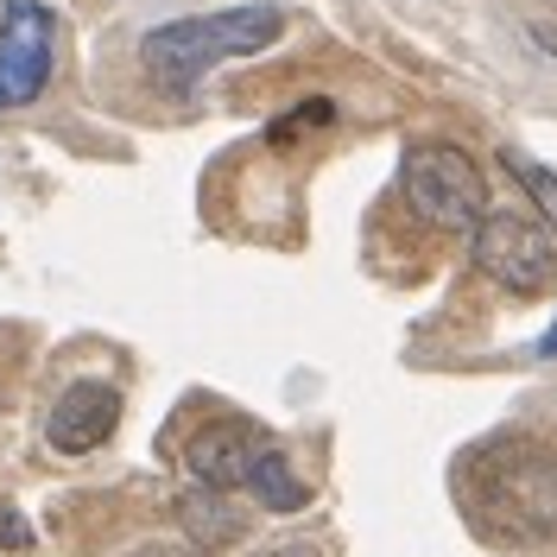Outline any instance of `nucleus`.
<instances>
[{
  "label": "nucleus",
  "instance_id": "obj_9",
  "mask_svg": "<svg viewBox=\"0 0 557 557\" xmlns=\"http://www.w3.org/2000/svg\"><path fill=\"white\" fill-rule=\"evenodd\" d=\"M242 487H253V500H260L267 513H298V507L311 500V487H305V475L292 469V456L273 450V444H260V450H253Z\"/></svg>",
  "mask_w": 557,
  "mask_h": 557
},
{
  "label": "nucleus",
  "instance_id": "obj_13",
  "mask_svg": "<svg viewBox=\"0 0 557 557\" xmlns=\"http://www.w3.org/2000/svg\"><path fill=\"white\" fill-rule=\"evenodd\" d=\"M525 33H532V45H539L545 58H557V26H525Z\"/></svg>",
  "mask_w": 557,
  "mask_h": 557
},
{
  "label": "nucleus",
  "instance_id": "obj_16",
  "mask_svg": "<svg viewBox=\"0 0 557 557\" xmlns=\"http://www.w3.org/2000/svg\"><path fill=\"white\" fill-rule=\"evenodd\" d=\"M273 557H317V552H305V545H278Z\"/></svg>",
  "mask_w": 557,
  "mask_h": 557
},
{
  "label": "nucleus",
  "instance_id": "obj_14",
  "mask_svg": "<svg viewBox=\"0 0 557 557\" xmlns=\"http://www.w3.org/2000/svg\"><path fill=\"white\" fill-rule=\"evenodd\" d=\"M134 557H197V552H177V545H139Z\"/></svg>",
  "mask_w": 557,
  "mask_h": 557
},
{
  "label": "nucleus",
  "instance_id": "obj_3",
  "mask_svg": "<svg viewBox=\"0 0 557 557\" xmlns=\"http://www.w3.org/2000/svg\"><path fill=\"white\" fill-rule=\"evenodd\" d=\"M399 190H406V203H412L431 228H444V235H469L487 215L482 165H475L462 146H444V139L406 146V159H399Z\"/></svg>",
  "mask_w": 557,
  "mask_h": 557
},
{
  "label": "nucleus",
  "instance_id": "obj_12",
  "mask_svg": "<svg viewBox=\"0 0 557 557\" xmlns=\"http://www.w3.org/2000/svg\"><path fill=\"white\" fill-rule=\"evenodd\" d=\"M0 545H7V552H26V545H33V525L20 520V513H0Z\"/></svg>",
  "mask_w": 557,
  "mask_h": 557
},
{
  "label": "nucleus",
  "instance_id": "obj_11",
  "mask_svg": "<svg viewBox=\"0 0 557 557\" xmlns=\"http://www.w3.org/2000/svg\"><path fill=\"white\" fill-rule=\"evenodd\" d=\"M330 121H336V108H330V102H305L298 114H292V121H278L273 139H292L298 127H330Z\"/></svg>",
  "mask_w": 557,
  "mask_h": 557
},
{
  "label": "nucleus",
  "instance_id": "obj_1",
  "mask_svg": "<svg viewBox=\"0 0 557 557\" xmlns=\"http://www.w3.org/2000/svg\"><path fill=\"white\" fill-rule=\"evenodd\" d=\"M450 494L487 545H552L557 539V450L532 431H494L456 456Z\"/></svg>",
  "mask_w": 557,
  "mask_h": 557
},
{
  "label": "nucleus",
  "instance_id": "obj_7",
  "mask_svg": "<svg viewBox=\"0 0 557 557\" xmlns=\"http://www.w3.org/2000/svg\"><path fill=\"white\" fill-rule=\"evenodd\" d=\"M260 431H235V424H222V431H197L190 444H184V462H190V475L203 487H242L247 482V462H253V444Z\"/></svg>",
  "mask_w": 557,
  "mask_h": 557
},
{
  "label": "nucleus",
  "instance_id": "obj_8",
  "mask_svg": "<svg viewBox=\"0 0 557 557\" xmlns=\"http://www.w3.org/2000/svg\"><path fill=\"white\" fill-rule=\"evenodd\" d=\"M177 525H184V539H190V545H197V552H203V545H228V539H242V507H228V500H222V487H184V494H177Z\"/></svg>",
  "mask_w": 557,
  "mask_h": 557
},
{
  "label": "nucleus",
  "instance_id": "obj_6",
  "mask_svg": "<svg viewBox=\"0 0 557 557\" xmlns=\"http://www.w3.org/2000/svg\"><path fill=\"white\" fill-rule=\"evenodd\" d=\"M114 424H121V386L76 381V386H64V399L45 418V444L58 456H89Z\"/></svg>",
  "mask_w": 557,
  "mask_h": 557
},
{
  "label": "nucleus",
  "instance_id": "obj_4",
  "mask_svg": "<svg viewBox=\"0 0 557 557\" xmlns=\"http://www.w3.org/2000/svg\"><path fill=\"white\" fill-rule=\"evenodd\" d=\"M469 235H475V267H482V278L507 285V292H520V298L545 292V285L557 278V242L545 235L539 215L487 209Z\"/></svg>",
  "mask_w": 557,
  "mask_h": 557
},
{
  "label": "nucleus",
  "instance_id": "obj_15",
  "mask_svg": "<svg viewBox=\"0 0 557 557\" xmlns=\"http://www.w3.org/2000/svg\"><path fill=\"white\" fill-rule=\"evenodd\" d=\"M539 355H557V323L545 330V343H539Z\"/></svg>",
  "mask_w": 557,
  "mask_h": 557
},
{
  "label": "nucleus",
  "instance_id": "obj_2",
  "mask_svg": "<svg viewBox=\"0 0 557 557\" xmlns=\"http://www.w3.org/2000/svg\"><path fill=\"white\" fill-rule=\"evenodd\" d=\"M285 33V7L278 0H247V7H215V13H190V20H165L139 38V64L165 96H190L215 64L228 58H253L278 45Z\"/></svg>",
  "mask_w": 557,
  "mask_h": 557
},
{
  "label": "nucleus",
  "instance_id": "obj_5",
  "mask_svg": "<svg viewBox=\"0 0 557 557\" xmlns=\"http://www.w3.org/2000/svg\"><path fill=\"white\" fill-rule=\"evenodd\" d=\"M58 70V13L45 0H7L0 7V114L33 108Z\"/></svg>",
  "mask_w": 557,
  "mask_h": 557
},
{
  "label": "nucleus",
  "instance_id": "obj_10",
  "mask_svg": "<svg viewBox=\"0 0 557 557\" xmlns=\"http://www.w3.org/2000/svg\"><path fill=\"white\" fill-rule=\"evenodd\" d=\"M500 165L525 184V197H532V209H539L545 235H557V172L552 165H539V159H525V152H500Z\"/></svg>",
  "mask_w": 557,
  "mask_h": 557
}]
</instances>
